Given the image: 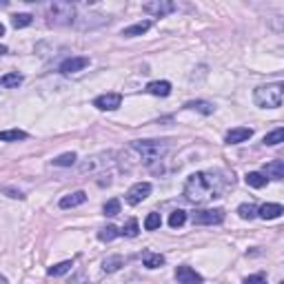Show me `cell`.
<instances>
[{
    "label": "cell",
    "instance_id": "1",
    "mask_svg": "<svg viewBox=\"0 0 284 284\" xmlns=\"http://www.w3.org/2000/svg\"><path fill=\"white\" fill-rule=\"evenodd\" d=\"M227 182L213 171H198L189 176L184 184V200L191 204H204L215 198H222Z\"/></svg>",
    "mask_w": 284,
    "mask_h": 284
},
{
    "label": "cell",
    "instance_id": "2",
    "mask_svg": "<svg viewBox=\"0 0 284 284\" xmlns=\"http://www.w3.org/2000/svg\"><path fill=\"white\" fill-rule=\"evenodd\" d=\"M131 149L140 153L144 165H151V162L165 158L169 149H171V144H169V140H136L131 142Z\"/></svg>",
    "mask_w": 284,
    "mask_h": 284
},
{
    "label": "cell",
    "instance_id": "3",
    "mask_svg": "<svg viewBox=\"0 0 284 284\" xmlns=\"http://www.w3.org/2000/svg\"><path fill=\"white\" fill-rule=\"evenodd\" d=\"M282 98H284L282 82L264 84V87H258L256 91H253V102L262 109H277L282 105Z\"/></svg>",
    "mask_w": 284,
    "mask_h": 284
},
{
    "label": "cell",
    "instance_id": "4",
    "mask_svg": "<svg viewBox=\"0 0 284 284\" xmlns=\"http://www.w3.org/2000/svg\"><path fill=\"white\" fill-rule=\"evenodd\" d=\"M76 18V7L71 3H62V0H56L47 7V25L51 27H67L74 22Z\"/></svg>",
    "mask_w": 284,
    "mask_h": 284
},
{
    "label": "cell",
    "instance_id": "5",
    "mask_svg": "<svg viewBox=\"0 0 284 284\" xmlns=\"http://www.w3.org/2000/svg\"><path fill=\"white\" fill-rule=\"evenodd\" d=\"M113 158H116V153H113V151H102V153H96V155H91V158L82 160L80 167H78V171H80V176H87V173H98V171H102V169L111 167Z\"/></svg>",
    "mask_w": 284,
    "mask_h": 284
},
{
    "label": "cell",
    "instance_id": "6",
    "mask_svg": "<svg viewBox=\"0 0 284 284\" xmlns=\"http://www.w3.org/2000/svg\"><path fill=\"white\" fill-rule=\"evenodd\" d=\"M193 225H222L225 222V209H202L191 215Z\"/></svg>",
    "mask_w": 284,
    "mask_h": 284
},
{
    "label": "cell",
    "instance_id": "7",
    "mask_svg": "<svg viewBox=\"0 0 284 284\" xmlns=\"http://www.w3.org/2000/svg\"><path fill=\"white\" fill-rule=\"evenodd\" d=\"M149 193H151V182H136L129 191H127L124 198L131 207H136V204H140L142 200H147Z\"/></svg>",
    "mask_w": 284,
    "mask_h": 284
},
{
    "label": "cell",
    "instance_id": "8",
    "mask_svg": "<svg viewBox=\"0 0 284 284\" xmlns=\"http://www.w3.org/2000/svg\"><path fill=\"white\" fill-rule=\"evenodd\" d=\"M142 11H147V14H153V16H169L176 11V5L169 3V0H153V3H144L142 5Z\"/></svg>",
    "mask_w": 284,
    "mask_h": 284
},
{
    "label": "cell",
    "instance_id": "9",
    "mask_svg": "<svg viewBox=\"0 0 284 284\" xmlns=\"http://www.w3.org/2000/svg\"><path fill=\"white\" fill-rule=\"evenodd\" d=\"M122 105V96L120 93H102L93 100V107H98L100 111H113Z\"/></svg>",
    "mask_w": 284,
    "mask_h": 284
},
{
    "label": "cell",
    "instance_id": "10",
    "mask_svg": "<svg viewBox=\"0 0 284 284\" xmlns=\"http://www.w3.org/2000/svg\"><path fill=\"white\" fill-rule=\"evenodd\" d=\"M176 280L178 284H202L204 282V277L198 273L196 269H191V267H178L176 269Z\"/></svg>",
    "mask_w": 284,
    "mask_h": 284
},
{
    "label": "cell",
    "instance_id": "11",
    "mask_svg": "<svg viewBox=\"0 0 284 284\" xmlns=\"http://www.w3.org/2000/svg\"><path fill=\"white\" fill-rule=\"evenodd\" d=\"M84 67H89V58L87 56H78V58H67L62 65H60V71L62 74H78V71H82Z\"/></svg>",
    "mask_w": 284,
    "mask_h": 284
},
{
    "label": "cell",
    "instance_id": "12",
    "mask_svg": "<svg viewBox=\"0 0 284 284\" xmlns=\"http://www.w3.org/2000/svg\"><path fill=\"white\" fill-rule=\"evenodd\" d=\"M253 136V129L249 127H235L227 134V144H240V142H246L249 138Z\"/></svg>",
    "mask_w": 284,
    "mask_h": 284
},
{
    "label": "cell",
    "instance_id": "13",
    "mask_svg": "<svg viewBox=\"0 0 284 284\" xmlns=\"http://www.w3.org/2000/svg\"><path fill=\"white\" fill-rule=\"evenodd\" d=\"M282 213H284V209H282V204H277V202H267L258 209V215L262 217V220H275V217H280Z\"/></svg>",
    "mask_w": 284,
    "mask_h": 284
},
{
    "label": "cell",
    "instance_id": "14",
    "mask_svg": "<svg viewBox=\"0 0 284 284\" xmlns=\"http://www.w3.org/2000/svg\"><path fill=\"white\" fill-rule=\"evenodd\" d=\"M84 202H87V193L76 191V193H69V196L60 198V209H74V207H80Z\"/></svg>",
    "mask_w": 284,
    "mask_h": 284
},
{
    "label": "cell",
    "instance_id": "15",
    "mask_svg": "<svg viewBox=\"0 0 284 284\" xmlns=\"http://www.w3.org/2000/svg\"><path fill=\"white\" fill-rule=\"evenodd\" d=\"M147 93L151 96H160V98H167L169 93H171V82L167 80H153L147 84Z\"/></svg>",
    "mask_w": 284,
    "mask_h": 284
},
{
    "label": "cell",
    "instance_id": "16",
    "mask_svg": "<svg viewBox=\"0 0 284 284\" xmlns=\"http://www.w3.org/2000/svg\"><path fill=\"white\" fill-rule=\"evenodd\" d=\"M149 29H151V20H140V22H136V25L122 29V36H124V38H136V36L147 34Z\"/></svg>",
    "mask_w": 284,
    "mask_h": 284
},
{
    "label": "cell",
    "instance_id": "17",
    "mask_svg": "<svg viewBox=\"0 0 284 284\" xmlns=\"http://www.w3.org/2000/svg\"><path fill=\"white\" fill-rule=\"evenodd\" d=\"M264 178H273V180H282L284 178V162L282 160H273L264 167Z\"/></svg>",
    "mask_w": 284,
    "mask_h": 284
},
{
    "label": "cell",
    "instance_id": "18",
    "mask_svg": "<svg viewBox=\"0 0 284 284\" xmlns=\"http://www.w3.org/2000/svg\"><path fill=\"white\" fill-rule=\"evenodd\" d=\"M142 262L147 269H160L162 264H165V256H160V253H151V251H144L142 253Z\"/></svg>",
    "mask_w": 284,
    "mask_h": 284
},
{
    "label": "cell",
    "instance_id": "19",
    "mask_svg": "<svg viewBox=\"0 0 284 284\" xmlns=\"http://www.w3.org/2000/svg\"><path fill=\"white\" fill-rule=\"evenodd\" d=\"M184 109L200 111V113H204V116H211V113L215 111V107L211 105V102H207V100H191V102H186V105H184Z\"/></svg>",
    "mask_w": 284,
    "mask_h": 284
},
{
    "label": "cell",
    "instance_id": "20",
    "mask_svg": "<svg viewBox=\"0 0 284 284\" xmlns=\"http://www.w3.org/2000/svg\"><path fill=\"white\" fill-rule=\"evenodd\" d=\"M120 267H124L122 256H109L102 260V271H107V273H113V271H118Z\"/></svg>",
    "mask_w": 284,
    "mask_h": 284
},
{
    "label": "cell",
    "instance_id": "21",
    "mask_svg": "<svg viewBox=\"0 0 284 284\" xmlns=\"http://www.w3.org/2000/svg\"><path fill=\"white\" fill-rule=\"evenodd\" d=\"M244 180H246V184L249 186H253V189H262V186H267V182H269V180L264 178V173H258V171L246 173Z\"/></svg>",
    "mask_w": 284,
    "mask_h": 284
},
{
    "label": "cell",
    "instance_id": "22",
    "mask_svg": "<svg viewBox=\"0 0 284 284\" xmlns=\"http://www.w3.org/2000/svg\"><path fill=\"white\" fill-rule=\"evenodd\" d=\"M27 134L20 129H9V131H0V140L3 142H16V140H25Z\"/></svg>",
    "mask_w": 284,
    "mask_h": 284
},
{
    "label": "cell",
    "instance_id": "23",
    "mask_svg": "<svg viewBox=\"0 0 284 284\" xmlns=\"http://www.w3.org/2000/svg\"><path fill=\"white\" fill-rule=\"evenodd\" d=\"M284 140V129H282V127H277V129L275 131H271V134H267V136H264V144H267V147H275V144H280Z\"/></svg>",
    "mask_w": 284,
    "mask_h": 284
},
{
    "label": "cell",
    "instance_id": "24",
    "mask_svg": "<svg viewBox=\"0 0 284 284\" xmlns=\"http://www.w3.org/2000/svg\"><path fill=\"white\" fill-rule=\"evenodd\" d=\"M120 235V229H116L113 225H109V227H105V229H100L98 231V240L100 242H111L113 238H118Z\"/></svg>",
    "mask_w": 284,
    "mask_h": 284
},
{
    "label": "cell",
    "instance_id": "25",
    "mask_svg": "<svg viewBox=\"0 0 284 284\" xmlns=\"http://www.w3.org/2000/svg\"><path fill=\"white\" fill-rule=\"evenodd\" d=\"M76 160H78V155L74 153V151H69V153L58 155V158L53 160V167H74Z\"/></svg>",
    "mask_w": 284,
    "mask_h": 284
},
{
    "label": "cell",
    "instance_id": "26",
    "mask_svg": "<svg viewBox=\"0 0 284 284\" xmlns=\"http://www.w3.org/2000/svg\"><path fill=\"white\" fill-rule=\"evenodd\" d=\"M71 267H74V262H71V260H65V262L56 264V267H49V271H47V273H49V275H53V277H58V275H65V273H69V271H71Z\"/></svg>",
    "mask_w": 284,
    "mask_h": 284
},
{
    "label": "cell",
    "instance_id": "27",
    "mask_svg": "<svg viewBox=\"0 0 284 284\" xmlns=\"http://www.w3.org/2000/svg\"><path fill=\"white\" fill-rule=\"evenodd\" d=\"M31 22H34V16H31V14H16L14 18H11V25H14L16 29L29 27Z\"/></svg>",
    "mask_w": 284,
    "mask_h": 284
},
{
    "label": "cell",
    "instance_id": "28",
    "mask_svg": "<svg viewBox=\"0 0 284 284\" xmlns=\"http://www.w3.org/2000/svg\"><path fill=\"white\" fill-rule=\"evenodd\" d=\"M138 231H140V227H138V220H136V217H131V220L127 222L122 229H120V235H127V238H136Z\"/></svg>",
    "mask_w": 284,
    "mask_h": 284
},
{
    "label": "cell",
    "instance_id": "29",
    "mask_svg": "<svg viewBox=\"0 0 284 284\" xmlns=\"http://www.w3.org/2000/svg\"><path fill=\"white\" fill-rule=\"evenodd\" d=\"M184 222H186V213H184V211H180V209L173 211V213L169 215V227H171V229H180Z\"/></svg>",
    "mask_w": 284,
    "mask_h": 284
},
{
    "label": "cell",
    "instance_id": "30",
    "mask_svg": "<svg viewBox=\"0 0 284 284\" xmlns=\"http://www.w3.org/2000/svg\"><path fill=\"white\" fill-rule=\"evenodd\" d=\"M238 213H240L242 220H253V217L258 215V209H256V204H240Z\"/></svg>",
    "mask_w": 284,
    "mask_h": 284
},
{
    "label": "cell",
    "instance_id": "31",
    "mask_svg": "<svg viewBox=\"0 0 284 284\" xmlns=\"http://www.w3.org/2000/svg\"><path fill=\"white\" fill-rule=\"evenodd\" d=\"M160 225H162L160 213H149L147 220H144V229H147V231H158Z\"/></svg>",
    "mask_w": 284,
    "mask_h": 284
},
{
    "label": "cell",
    "instance_id": "32",
    "mask_svg": "<svg viewBox=\"0 0 284 284\" xmlns=\"http://www.w3.org/2000/svg\"><path fill=\"white\" fill-rule=\"evenodd\" d=\"M102 213L109 215V217H116L120 213V200L118 198H111L107 204H105V209H102Z\"/></svg>",
    "mask_w": 284,
    "mask_h": 284
},
{
    "label": "cell",
    "instance_id": "33",
    "mask_svg": "<svg viewBox=\"0 0 284 284\" xmlns=\"http://www.w3.org/2000/svg\"><path fill=\"white\" fill-rule=\"evenodd\" d=\"M20 82H22V76L20 74H7V76H3V80H0V84H3V87H7V89L18 87Z\"/></svg>",
    "mask_w": 284,
    "mask_h": 284
},
{
    "label": "cell",
    "instance_id": "34",
    "mask_svg": "<svg viewBox=\"0 0 284 284\" xmlns=\"http://www.w3.org/2000/svg\"><path fill=\"white\" fill-rule=\"evenodd\" d=\"M244 284H267V275H262V273L249 275V277L244 280Z\"/></svg>",
    "mask_w": 284,
    "mask_h": 284
},
{
    "label": "cell",
    "instance_id": "35",
    "mask_svg": "<svg viewBox=\"0 0 284 284\" xmlns=\"http://www.w3.org/2000/svg\"><path fill=\"white\" fill-rule=\"evenodd\" d=\"M5 193H7V196L9 198H16V200H22V198H25V196H22V193L20 191H16V189H9V186H7V189H3Z\"/></svg>",
    "mask_w": 284,
    "mask_h": 284
},
{
    "label": "cell",
    "instance_id": "36",
    "mask_svg": "<svg viewBox=\"0 0 284 284\" xmlns=\"http://www.w3.org/2000/svg\"><path fill=\"white\" fill-rule=\"evenodd\" d=\"M84 282V273H78L76 277H74V280H71L69 284H82Z\"/></svg>",
    "mask_w": 284,
    "mask_h": 284
},
{
    "label": "cell",
    "instance_id": "37",
    "mask_svg": "<svg viewBox=\"0 0 284 284\" xmlns=\"http://www.w3.org/2000/svg\"><path fill=\"white\" fill-rule=\"evenodd\" d=\"M5 51H7V47H0V56H3V53H5Z\"/></svg>",
    "mask_w": 284,
    "mask_h": 284
},
{
    "label": "cell",
    "instance_id": "38",
    "mask_svg": "<svg viewBox=\"0 0 284 284\" xmlns=\"http://www.w3.org/2000/svg\"><path fill=\"white\" fill-rule=\"evenodd\" d=\"M0 284H7V280H5V277H3V275H0Z\"/></svg>",
    "mask_w": 284,
    "mask_h": 284
},
{
    "label": "cell",
    "instance_id": "39",
    "mask_svg": "<svg viewBox=\"0 0 284 284\" xmlns=\"http://www.w3.org/2000/svg\"><path fill=\"white\" fill-rule=\"evenodd\" d=\"M3 34H5V27H3V25H0V36H3Z\"/></svg>",
    "mask_w": 284,
    "mask_h": 284
}]
</instances>
